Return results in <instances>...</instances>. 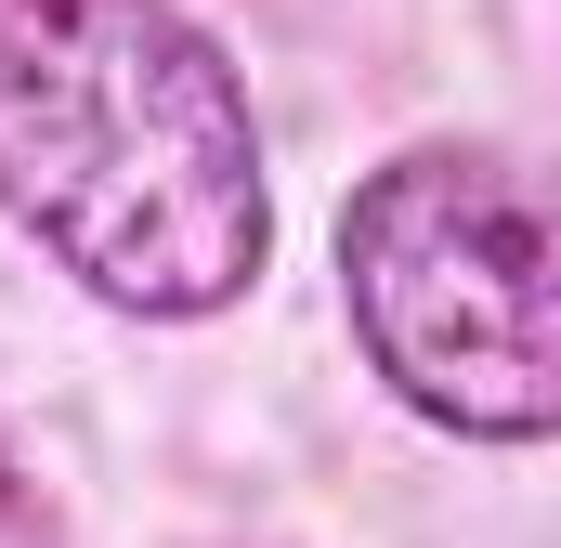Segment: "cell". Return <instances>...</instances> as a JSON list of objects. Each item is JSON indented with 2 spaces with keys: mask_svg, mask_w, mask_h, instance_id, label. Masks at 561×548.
I'll return each mask as SVG.
<instances>
[{
  "mask_svg": "<svg viewBox=\"0 0 561 548\" xmlns=\"http://www.w3.org/2000/svg\"><path fill=\"white\" fill-rule=\"evenodd\" d=\"M340 313L444 444H561V196L496 144H392L340 209Z\"/></svg>",
  "mask_w": 561,
  "mask_h": 548,
  "instance_id": "2",
  "label": "cell"
},
{
  "mask_svg": "<svg viewBox=\"0 0 561 548\" xmlns=\"http://www.w3.org/2000/svg\"><path fill=\"white\" fill-rule=\"evenodd\" d=\"M0 536H13V457H0Z\"/></svg>",
  "mask_w": 561,
  "mask_h": 548,
  "instance_id": "3",
  "label": "cell"
},
{
  "mask_svg": "<svg viewBox=\"0 0 561 548\" xmlns=\"http://www.w3.org/2000/svg\"><path fill=\"white\" fill-rule=\"evenodd\" d=\"M0 222L131 327H209L275 262L236 53L183 0H0Z\"/></svg>",
  "mask_w": 561,
  "mask_h": 548,
  "instance_id": "1",
  "label": "cell"
}]
</instances>
